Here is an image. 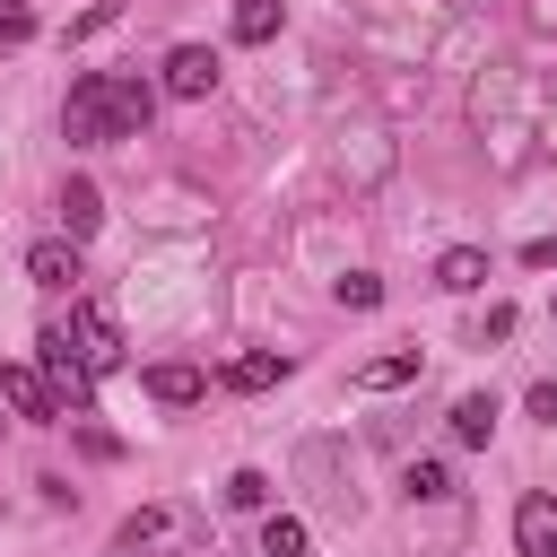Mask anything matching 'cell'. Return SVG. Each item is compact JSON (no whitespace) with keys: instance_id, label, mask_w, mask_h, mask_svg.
<instances>
[{"instance_id":"1","label":"cell","mask_w":557,"mask_h":557,"mask_svg":"<svg viewBox=\"0 0 557 557\" xmlns=\"http://www.w3.org/2000/svg\"><path fill=\"white\" fill-rule=\"evenodd\" d=\"M61 131H70V148H113V139H122V122H113V70L70 78V96H61Z\"/></svg>"},{"instance_id":"2","label":"cell","mask_w":557,"mask_h":557,"mask_svg":"<svg viewBox=\"0 0 557 557\" xmlns=\"http://www.w3.org/2000/svg\"><path fill=\"white\" fill-rule=\"evenodd\" d=\"M52 331L70 339V357H78L87 374H113V366H122V331H113L104 305H70V322H52Z\"/></svg>"},{"instance_id":"3","label":"cell","mask_w":557,"mask_h":557,"mask_svg":"<svg viewBox=\"0 0 557 557\" xmlns=\"http://www.w3.org/2000/svg\"><path fill=\"white\" fill-rule=\"evenodd\" d=\"M35 348H44V383H52V400H61V418H70V409L87 418V409H96V392H87V366L70 357V339H61L52 322H44V331H35Z\"/></svg>"},{"instance_id":"4","label":"cell","mask_w":557,"mask_h":557,"mask_svg":"<svg viewBox=\"0 0 557 557\" xmlns=\"http://www.w3.org/2000/svg\"><path fill=\"white\" fill-rule=\"evenodd\" d=\"M218 70H226V61H218L209 44H174V52H165V96H183V104H200V96L218 87Z\"/></svg>"},{"instance_id":"5","label":"cell","mask_w":557,"mask_h":557,"mask_svg":"<svg viewBox=\"0 0 557 557\" xmlns=\"http://www.w3.org/2000/svg\"><path fill=\"white\" fill-rule=\"evenodd\" d=\"M513 557H557V496L548 487H531L513 505Z\"/></svg>"},{"instance_id":"6","label":"cell","mask_w":557,"mask_h":557,"mask_svg":"<svg viewBox=\"0 0 557 557\" xmlns=\"http://www.w3.org/2000/svg\"><path fill=\"white\" fill-rule=\"evenodd\" d=\"M139 383H148V400H165V409H191V400H209V374H200V366H183V357L148 366Z\"/></svg>"},{"instance_id":"7","label":"cell","mask_w":557,"mask_h":557,"mask_svg":"<svg viewBox=\"0 0 557 557\" xmlns=\"http://www.w3.org/2000/svg\"><path fill=\"white\" fill-rule=\"evenodd\" d=\"M96 226H104V191H96L87 174H70V183H61V235H70V244H87Z\"/></svg>"},{"instance_id":"8","label":"cell","mask_w":557,"mask_h":557,"mask_svg":"<svg viewBox=\"0 0 557 557\" xmlns=\"http://www.w3.org/2000/svg\"><path fill=\"white\" fill-rule=\"evenodd\" d=\"M26 278H35L44 296H61V287L78 278V244H70V235H44V244L26 252Z\"/></svg>"},{"instance_id":"9","label":"cell","mask_w":557,"mask_h":557,"mask_svg":"<svg viewBox=\"0 0 557 557\" xmlns=\"http://www.w3.org/2000/svg\"><path fill=\"white\" fill-rule=\"evenodd\" d=\"M0 392H9V409H17V418H35V426H52V418H61V400H52V383H44L35 366H9V374H0Z\"/></svg>"},{"instance_id":"10","label":"cell","mask_w":557,"mask_h":557,"mask_svg":"<svg viewBox=\"0 0 557 557\" xmlns=\"http://www.w3.org/2000/svg\"><path fill=\"white\" fill-rule=\"evenodd\" d=\"M435 287H444V296H470V287H487V252H479V244H453V252L435 261Z\"/></svg>"},{"instance_id":"11","label":"cell","mask_w":557,"mask_h":557,"mask_svg":"<svg viewBox=\"0 0 557 557\" xmlns=\"http://www.w3.org/2000/svg\"><path fill=\"white\" fill-rule=\"evenodd\" d=\"M218 383H226V392H270V383H287V357H278V348H252V357H235Z\"/></svg>"},{"instance_id":"12","label":"cell","mask_w":557,"mask_h":557,"mask_svg":"<svg viewBox=\"0 0 557 557\" xmlns=\"http://www.w3.org/2000/svg\"><path fill=\"white\" fill-rule=\"evenodd\" d=\"M148 113H157V87H148V78H113V122H122V139H139Z\"/></svg>"},{"instance_id":"13","label":"cell","mask_w":557,"mask_h":557,"mask_svg":"<svg viewBox=\"0 0 557 557\" xmlns=\"http://www.w3.org/2000/svg\"><path fill=\"white\" fill-rule=\"evenodd\" d=\"M400 383H418V348H392V357L357 366V392H400Z\"/></svg>"},{"instance_id":"14","label":"cell","mask_w":557,"mask_h":557,"mask_svg":"<svg viewBox=\"0 0 557 557\" xmlns=\"http://www.w3.org/2000/svg\"><path fill=\"white\" fill-rule=\"evenodd\" d=\"M496 435V392H461L453 400V444H487Z\"/></svg>"},{"instance_id":"15","label":"cell","mask_w":557,"mask_h":557,"mask_svg":"<svg viewBox=\"0 0 557 557\" xmlns=\"http://www.w3.org/2000/svg\"><path fill=\"white\" fill-rule=\"evenodd\" d=\"M174 531H183L174 505H139V513L122 522V548H157V540H174Z\"/></svg>"},{"instance_id":"16","label":"cell","mask_w":557,"mask_h":557,"mask_svg":"<svg viewBox=\"0 0 557 557\" xmlns=\"http://www.w3.org/2000/svg\"><path fill=\"white\" fill-rule=\"evenodd\" d=\"M261 557H313V531L296 513H261Z\"/></svg>"},{"instance_id":"17","label":"cell","mask_w":557,"mask_h":557,"mask_svg":"<svg viewBox=\"0 0 557 557\" xmlns=\"http://www.w3.org/2000/svg\"><path fill=\"white\" fill-rule=\"evenodd\" d=\"M400 487H409L418 505H444V496H453V461H435V453H426V461H409V470H400Z\"/></svg>"},{"instance_id":"18","label":"cell","mask_w":557,"mask_h":557,"mask_svg":"<svg viewBox=\"0 0 557 557\" xmlns=\"http://www.w3.org/2000/svg\"><path fill=\"white\" fill-rule=\"evenodd\" d=\"M287 17V0H235V44H270Z\"/></svg>"},{"instance_id":"19","label":"cell","mask_w":557,"mask_h":557,"mask_svg":"<svg viewBox=\"0 0 557 557\" xmlns=\"http://www.w3.org/2000/svg\"><path fill=\"white\" fill-rule=\"evenodd\" d=\"M226 505H235V513H270V479H261V470H235V479H226Z\"/></svg>"},{"instance_id":"20","label":"cell","mask_w":557,"mask_h":557,"mask_svg":"<svg viewBox=\"0 0 557 557\" xmlns=\"http://www.w3.org/2000/svg\"><path fill=\"white\" fill-rule=\"evenodd\" d=\"M339 305H348V313H374V305H383V278H374V270H348V278H339Z\"/></svg>"},{"instance_id":"21","label":"cell","mask_w":557,"mask_h":557,"mask_svg":"<svg viewBox=\"0 0 557 557\" xmlns=\"http://www.w3.org/2000/svg\"><path fill=\"white\" fill-rule=\"evenodd\" d=\"M35 35V9H0V52H17Z\"/></svg>"},{"instance_id":"22","label":"cell","mask_w":557,"mask_h":557,"mask_svg":"<svg viewBox=\"0 0 557 557\" xmlns=\"http://www.w3.org/2000/svg\"><path fill=\"white\" fill-rule=\"evenodd\" d=\"M522 409H531V418H548V426H557V383H531V392H522Z\"/></svg>"},{"instance_id":"23","label":"cell","mask_w":557,"mask_h":557,"mask_svg":"<svg viewBox=\"0 0 557 557\" xmlns=\"http://www.w3.org/2000/svg\"><path fill=\"white\" fill-rule=\"evenodd\" d=\"M0 426H9V418H0Z\"/></svg>"}]
</instances>
